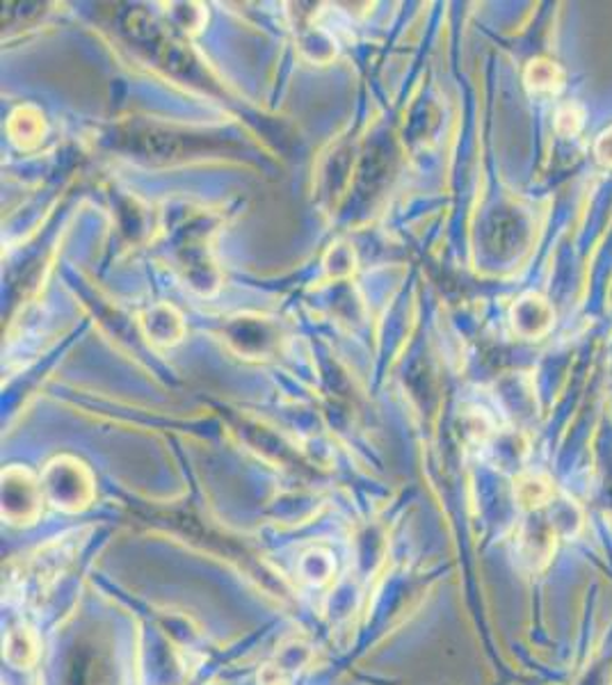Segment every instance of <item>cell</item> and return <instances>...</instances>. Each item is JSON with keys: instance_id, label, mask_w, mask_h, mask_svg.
<instances>
[{"instance_id": "1", "label": "cell", "mask_w": 612, "mask_h": 685, "mask_svg": "<svg viewBox=\"0 0 612 685\" xmlns=\"http://www.w3.org/2000/svg\"><path fill=\"white\" fill-rule=\"evenodd\" d=\"M44 498L62 512H83L94 498L90 469L76 457H56L42 473Z\"/></svg>"}, {"instance_id": "2", "label": "cell", "mask_w": 612, "mask_h": 685, "mask_svg": "<svg viewBox=\"0 0 612 685\" xmlns=\"http://www.w3.org/2000/svg\"><path fill=\"white\" fill-rule=\"evenodd\" d=\"M42 480L23 466H10L3 473V516L17 526H32L42 514Z\"/></svg>"}, {"instance_id": "3", "label": "cell", "mask_w": 612, "mask_h": 685, "mask_svg": "<svg viewBox=\"0 0 612 685\" xmlns=\"http://www.w3.org/2000/svg\"><path fill=\"white\" fill-rule=\"evenodd\" d=\"M6 661L14 667H30L39 658V637L28 626H14L3 639Z\"/></svg>"}, {"instance_id": "4", "label": "cell", "mask_w": 612, "mask_h": 685, "mask_svg": "<svg viewBox=\"0 0 612 685\" xmlns=\"http://www.w3.org/2000/svg\"><path fill=\"white\" fill-rule=\"evenodd\" d=\"M10 133L14 138V142H19L21 147H32L44 135V122L42 114H39L34 108H21L14 112L12 124H10Z\"/></svg>"}, {"instance_id": "5", "label": "cell", "mask_w": 612, "mask_h": 685, "mask_svg": "<svg viewBox=\"0 0 612 685\" xmlns=\"http://www.w3.org/2000/svg\"><path fill=\"white\" fill-rule=\"evenodd\" d=\"M334 557L330 551H322V548H313L309 551L302 562H300V572H302V578L311 585H324L330 583V578L334 576Z\"/></svg>"}, {"instance_id": "6", "label": "cell", "mask_w": 612, "mask_h": 685, "mask_svg": "<svg viewBox=\"0 0 612 685\" xmlns=\"http://www.w3.org/2000/svg\"><path fill=\"white\" fill-rule=\"evenodd\" d=\"M516 498L521 501L523 507L528 510H538L542 505H546L553 496V487L551 482L546 477H540V475H528L523 480H519L516 485Z\"/></svg>"}, {"instance_id": "7", "label": "cell", "mask_w": 612, "mask_h": 685, "mask_svg": "<svg viewBox=\"0 0 612 685\" xmlns=\"http://www.w3.org/2000/svg\"><path fill=\"white\" fill-rule=\"evenodd\" d=\"M528 83L535 88V92L555 94L562 88V73L549 62H533L528 73Z\"/></svg>"}]
</instances>
